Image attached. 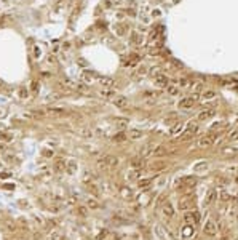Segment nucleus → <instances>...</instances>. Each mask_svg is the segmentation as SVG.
I'll return each instance as SVG.
<instances>
[{
  "instance_id": "8",
  "label": "nucleus",
  "mask_w": 238,
  "mask_h": 240,
  "mask_svg": "<svg viewBox=\"0 0 238 240\" xmlns=\"http://www.w3.org/2000/svg\"><path fill=\"white\" fill-rule=\"evenodd\" d=\"M195 234V224H185L182 227V239H190Z\"/></svg>"
},
{
  "instance_id": "25",
  "label": "nucleus",
  "mask_w": 238,
  "mask_h": 240,
  "mask_svg": "<svg viewBox=\"0 0 238 240\" xmlns=\"http://www.w3.org/2000/svg\"><path fill=\"white\" fill-rule=\"evenodd\" d=\"M152 184V179H149V178H146V179H139V183H138V186L141 187V189H146V187H149Z\"/></svg>"
},
{
  "instance_id": "43",
  "label": "nucleus",
  "mask_w": 238,
  "mask_h": 240,
  "mask_svg": "<svg viewBox=\"0 0 238 240\" xmlns=\"http://www.w3.org/2000/svg\"><path fill=\"white\" fill-rule=\"evenodd\" d=\"M83 80H86V82H91V80H93V75H91L90 72H85V74H83Z\"/></svg>"
},
{
  "instance_id": "45",
  "label": "nucleus",
  "mask_w": 238,
  "mask_h": 240,
  "mask_svg": "<svg viewBox=\"0 0 238 240\" xmlns=\"http://www.w3.org/2000/svg\"><path fill=\"white\" fill-rule=\"evenodd\" d=\"M106 235H107V230H102V232H101V234H99V235H97V237H96V240H102V239L106 237Z\"/></svg>"
},
{
  "instance_id": "23",
  "label": "nucleus",
  "mask_w": 238,
  "mask_h": 240,
  "mask_svg": "<svg viewBox=\"0 0 238 240\" xmlns=\"http://www.w3.org/2000/svg\"><path fill=\"white\" fill-rule=\"evenodd\" d=\"M45 240H59V232L58 230H51V232L46 234Z\"/></svg>"
},
{
  "instance_id": "21",
  "label": "nucleus",
  "mask_w": 238,
  "mask_h": 240,
  "mask_svg": "<svg viewBox=\"0 0 238 240\" xmlns=\"http://www.w3.org/2000/svg\"><path fill=\"white\" fill-rule=\"evenodd\" d=\"M120 195H122L123 198H131L133 197V192L129 187H120Z\"/></svg>"
},
{
  "instance_id": "42",
  "label": "nucleus",
  "mask_w": 238,
  "mask_h": 240,
  "mask_svg": "<svg viewBox=\"0 0 238 240\" xmlns=\"http://www.w3.org/2000/svg\"><path fill=\"white\" fill-rule=\"evenodd\" d=\"M179 85L182 86V88H187V86H189V82L185 80V78H179Z\"/></svg>"
},
{
  "instance_id": "51",
  "label": "nucleus",
  "mask_w": 238,
  "mask_h": 240,
  "mask_svg": "<svg viewBox=\"0 0 238 240\" xmlns=\"http://www.w3.org/2000/svg\"><path fill=\"white\" fill-rule=\"evenodd\" d=\"M237 221H238V213H237Z\"/></svg>"
},
{
  "instance_id": "32",
  "label": "nucleus",
  "mask_w": 238,
  "mask_h": 240,
  "mask_svg": "<svg viewBox=\"0 0 238 240\" xmlns=\"http://www.w3.org/2000/svg\"><path fill=\"white\" fill-rule=\"evenodd\" d=\"M139 176H141V170H134V171H131L128 174L129 179H139Z\"/></svg>"
},
{
  "instance_id": "44",
  "label": "nucleus",
  "mask_w": 238,
  "mask_h": 240,
  "mask_svg": "<svg viewBox=\"0 0 238 240\" xmlns=\"http://www.w3.org/2000/svg\"><path fill=\"white\" fill-rule=\"evenodd\" d=\"M202 88H203V85L200 83V82H197V83H195V86H193V90L197 91V93H198V91H202Z\"/></svg>"
},
{
  "instance_id": "41",
  "label": "nucleus",
  "mask_w": 238,
  "mask_h": 240,
  "mask_svg": "<svg viewBox=\"0 0 238 240\" xmlns=\"http://www.w3.org/2000/svg\"><path fill=\"white\" fill-rule=\"evenodd\" d=\"M78 213H80V216H86V213H88V210L85 208V206H78Z\"/></svg>"
},
{
  "instance_id": "47",
  "label": "nucleus",
  "mask_w": 238,
  "mask_h": 240,
  "mask_svg": "<svg viewBox=\"0 0 238 240\" xmlns=\"http://www.w3.org/2000/svg\"><path fill=\"white\" fill-rule=\"evenodd\" d=\"M43 155H45V157H51V155H53V151L46 149V151H43Z\"/></svg>"
},
{
  "instance_id": "33",
  "label": "nucleus",
  "mask_w": 238,
  "mask_h": 240,
  "mask_svg": "<svg viewBox=\"0 0 238 240\" xmlns=\"http://www.w3.org/2000/svg\"><path fill=\"white\" fill-rule=\"evenodd\" d=\"M39 88H40V86H39V82H32V83H30V93L37 95V93H39Z\"/></svg>"
},
{
  "instance_id": "20",
  "label": "nucleus",
  "mask_w": 238,
  "mask_h": 240,
  "mask_svg": "<svg viewBox=\"0 0 238 240\" xmlns=\"http://www.w3.org/2000/svg\"><path fill=\"white\" fill-rule=\"evenodd\" d=\"M205 170H208V162H198L197 165L193 167V171L195 173H200V171H205Z\"/></svg>"
},
{
  "instance_id": "48",
  "label": "nucleus",
  "mask_w": 238,
  "mask_h": 240,
  "mask_svg": "<svg viewBox=\"0 0 238 240\" xmlns=\"http://www.w3.org/2000/svg\"><path fill=\"white\" fill-rule=\"evenodd\" d=\"M3 187H5L7 191H13V189H15V184H5Z\"/></svg>"
},
{
  "instance_id": "17",
  "label": "nucleus",
  "mask_w": 238,
  "mask_h": 240,
  "mask_svg": "<svg viewBox=\"0 0 238 240\" xmlns=\"http://www.w3.org/2000/svg\"><path fill=\"white\" fill-rule=\"evenodd\" d=\"M221 154L224 157H235L238 154V149H235V147H224L221 151Z\"/></svg>"
},
{
  "instance_id": "24",
  "label": "nucleus",
  "mask_w": 238,
  "mask_h": 240,
  "mask_svg": "<svg viewBox=\"0 0 238 240\" xmlns=\"http://www.w3.org/2000/svg\"><path fill=\"white\" fill-rule=\"evenodd\" d=\"M155 232H157V235H158V239H160V240H166V232H163L161 226H155Z\"/></svg>"
},
{
  "instance_id": "19",
  "label": "nucleus",
  "mask_w": 238,
  "mask_h": 240,
  "mask_svg": "<svg viewBox=\"0 0 238 240\" xmlns=\"http://www.w3.org/2000/svg\"><path fill=\"white\" fill-rule=\"evenodd\" d=\"M128 138H129V139H139V138H142V131L133 128V130L128 131Z\"/></svg>"
},
{
  "instance_id": "50",
  "label": "nucleus",
  "mask_w": 238,
  "mask_h": 240,
  "mask_svg": "<svg viewBox=\"0 0 238 240\" xmlns=\"http://www.w3.org/2000/svg\"><path fill=\"white\" fill-rule=\"evenodd\" d=\"M221 240H227V237H222V239H221Z\"/></svg>"
},
{
  "instance_id": "10",
  "label": "nucleus",
  "mask_w": 238,
  "mask_h": 240,
  "mask_svg": "<svg viewBox=\"0 0 238 240\" xmlns=\"http://www.w3.org/2000/svg\"><path fill=\"white\" fill-rule=\"evenodd\" d=\"M161 211L166 218H173V216H174V208H173V205L170 202H165V203L161 205Z\"/></svg>"
},
{
  "instance_id": "1",
  "label": "nucleus",
  "mask_w": 238,
  "mask_h": 240,
  "mask_svg": "<svg viewBox=\"0 0 238 240\" xmlns=\"http://www.w3.org/2000/svg\"><path fill=\"white\" fill-rule=\"evenodd\" d=\"M197 98H198V95H197V93L192 95V96H187V98L181 99L177 106H179L181 109H190L192 106H195V103H197Z\"/></svg>"
},
{
  "instance_id": "26",
  "label": "nucleus",
  "mask_w": 238,
  "mask_h": 240,
  "mask_svg": "<svg viewBox=\"0 0 238 240\" xmlns=\"http://www.w3.org/2000/svg\"><path fill=\"white\" fill-rule=\"evenodd\" d=\"M131 42L136 43V45H139V43L142 42V35L138 34V32H133V34H131Z\"/></svg>"
},
{
  "instance_id": "39",
  "label": "nucleus",
  "mask_w": 238,
  "mask_h": 240,
  "mask_svg": "<svg viewBox=\"0 0 238 240\" xmlns=\"http://www.w3.org/2000/svg\"><path fill=\"white\" fill-rule=\"evenodd\" d=\"M165 152H166L165 147L160 146V147H157V151H153V154H155V155H161V154H165Z\"/></svg>"
},
{
  "instance_id": "11",
  "label": "nucleus",
  "mask_w": 238,
  "mask_h": 240,
  "mask_svg": "<svg viewBox=\"0 0 238 240\" xmlns=\"http://www.w3.org/2000/svg\"><path fill=\"white\" fill-rule=\"evenodd\" d=\"M77 170H78L77 160H69V162H66V171H67V174H75Z\"/></svg>"
},
{
  "instance_id": "28",
  "label": "nucleus",
  "mask_w": 238,
  "mask_h": 240,
  "mask_svg": "<svg viewBox=\"0 0 238 240\" xmlns=\"http://www.w3.org/2000/svg\"><path fill=\"white\" fill-rule=\"evenodd\" d=\"M142 163H144V162H142V159H133V160H131V167H133V168H136V170L141 168V167H142Z\"/></svg>"
},
{
  "instance_id": "38",
  "label": "nucleus",
  "mask_w": 238,
  "mask_h": 240,
  "mask_svg": "<svg viewBox=\"0 0 238 240\" xmlns=\"http://www.w3.org/2000/svg\"><path fill=\"white\" fill-rule=\"evenodd\" d=\"M11 178V173L10 171H3V173H0V179H10Z\"/></svg>"
},
{
  "instance_id": "52",
  "label": "nucleus",
  "mask_w": 238,
  "mask_h": 240,
  "mask_svg": "<svg viewBox=\"0 0 238 240\" xmlns=\"http://www.w3.org/2000/svg\"><path fill=\"white\" fill-rule=\"evenodd\" d=\"M0 115H2V110H0Z\"/></svg>"
},
{
  "instance_id": "46",
  "label": "nucleus",
  "mask_w": 238,
  "mask_h": 240,
  "mask_svg": "<svg viewBox=\"0 0 238 240\" xmlns=\"http://www.w3.org/2000/svg\"><path fill=\"white\" fill-rule=\"evenodd\" d=\"M221 198H222V200H230V195H228L227 192H222V194H221Z\"/></svg>"
},
{
  "instance_id": "16",
  "label": "nucleus",
  "mask_w": 238,
  "mask_h": 240,
  "mask_svg": "<svg viewBox=\"0 0 238 240\" xmlns=\"http://www.w3.org/2000/svg\"><path fill=\"white\" fill-rule=\"evenodd\" d=\"M202 99H205V101H209V99H214L217 96V93L214 90H205V91H202Z\"/></svg>"
},
{
  "instance_id": "6",
  "label": "nucleus",
  "mask_w": 238,
  "mask_h": 240,
  "mask_svg": "<svg viewBox=\"0 0 238 240\" xmlns=\"http://www.w3.org/2000/svg\"><path fill=\"white\" fill-rule=\"evenodd\" d=\"M214 115H216V110H214V109H203V110H200V112H198V120L205 122V120L213 119Z\"/></svg>"
},
{
  "instance_id": "30",
  "label": "nucleus",
  "mask_w": 238,
  "mask_h": 240,
  "mask_svg": "<svg viewBox=\"0 0 238 240\" xmlns=\"http://www.w3.org/2000/svg\"><path fill=\"white\" fill-rule=\"evenodd\" d=\"M228 139L230 141H238V128H235V130H232L230 133H228Z\"/></svg>"
},
{
  "instance_id": "40",
  "label": "nucleus",
  "mask_w": 238,
  "mask_h": 240,
  "mask_svg": "<svg viewBox=\"0 0 238 240\" xmlns=\"http://www.w3.org/2000/svg\"><path fill=\"white\" fill-rule=\"evenodd\" d=\"M149 72H150V75H152V77H155V75H158V74H160V69H158V67H152Z\"/></svg>"
},
{
  "instance_id": "53",
  "label": "nucleus",
  "mask_w": 238,
  "mask_h": 240,
  "mask_svg": "<svg viewBox=\"0 0 238 240\" xmlns=\"http://www.w3.org/2000/svg\"><path fill=\"white\" fill-rule=\"evenodd\" d=\"M82 240H86V239H82Z\"/></svg>"
},
{
  "instance_id": "27",
  "label": "nucleus",
  "mask_w": 238,
  "mask_h": 240,
  "mask_svg": "<svg viewBox=\"0 0 238 240\" xmlns=\"http://www.w3.org/2000/svg\"><path fill=\"white\" fill-rule=\"evenodd\" d=\"M99 95H101V96H104V98H112V96H115V93H114V90H110V88L101 90V91H99Z\"/></svg>"
},
{
  "instance_id": "4",
  "label": "nucleus",
  "mask_w": 238,
  "mask_h": 240,
  "mask_svg": "<svg viewBox=\"0 0 238 240\" xmlns=\"http://www.w3.org/2000/svg\"><path fill=\"white\" fill-rule=\"evenodd\" d=\"M184 221L185 224H197L200 221V213L198 211H187L184 215Z\"/></svg>"
},
{
  "instance_id": "49",
  "label": "nucleus",
  "mask_w": 238,
  "mask_h": 240,
  "mask_svg": "<svg viewBox=\"0 0 238 240\" xmlns=\"http://www.w3.org/2000/svg\"><path fill=\"white\" fill-rule=\"evenodd\" d=\"M42 77H43V78H48V77H50V72H42Z\"/></svg>"
},
{
  "instance_id": "3",
  "label": "nucleus",
  "mask_w": 238,
  "mask_h": 240,
  "mask_svg": "<svg viewBox=\"0 0 238 240\" xmlns=\"http://www.w3.org/2000/svg\"><path fill=\"white\" fill-rule=\"evenodd\" d=\"M192 205H193V198L192 197H184V198H181V200H179L177 208H179L181 211H187V210L192 208Z\"/></svg>"
},
{
  "instance_id": "5",
  "label": "nucleus",
  "mask_w": 238,
  "mask_h": 240,
  "mask_svg": "<svg viewBox=\"0 0 238 240\" xmlns=\"http://www.w3.org/2000/svg\"><path fill=\"white\" fill-rule=\"evenodd\" d=\"M214 144V141L211 139V136H203V138H198L197 141V147H200V149H208V147H211Z\"/></svg>"
},
{
  "instance_id": "2",
  "label": "nucleus",
  "mask_w": 238,
  "mask_h": 240,
  "mask_svg": "<svg viewBox=\"0 0 238 240\" xmlns=\"http://www.w3.org/2000/svg\"><path fill=\"white\" fill-rule=\"evenodd\" d=\"M203 232L205 235H208V237H214V235L217 234V226L214 221H208L206 224H205V227H203Z\"/></svg>"
},
{
  "instance_id": "13",
  "label": "nucleus",
  "mask_w": 238,
  "mask_h": 240,
  "mask_svg": "<svg viewBox=\"0 0 238 240\" xmlns=\"http://www.w3.org/2000/svg\"><path fill=\"white\" fill-rule=\"evenodd\" d=\"M181 184H182V186H187V187H193L195 184H197V178L195 176H184L181 179Z\"/></svg>"
},
{
  "instance_id": "29",
  "label": "nucleus",
  "mask_w": 238,
  "mask_h": 240,
  "mask_svg": "<svg viewBox=\"0 0 238 240\" xmlns=\"http://www.w3.org/2000/svg\"><path fill=\"white\" fill-rule=\"evenodd\" d=\"M168 93H170L171 96H177V95H179V86L170 85V86H168Z\"/></svg>"
},
{
  "instance_id": "9",
  "label": "nucleus",
  "mask_w": 238,
  "mask_h": 240,
  "mask_svg": "<svg viewBox=\"0 0 238 240\" xmlns=\"http://www.w3.org/2000/svg\"><path fill=\"white\" fill-rule=\"evenodd\" d=\"M184 128H185V125H184V123L177 122V123H174V125L171 127L170 135H171V136H179L181 133H184Z\"/></svg>"
},
{
  "instance_id": "12",
  "label": "nucleus",
  "mask_w": 238,
  "mask_h": 240,
  "mask_svg": "<svg viewBox=\"0 0 238 240\" xmlns=\"http://www.w3.org/2000/svg\"><path fill=\"white\" fill-rule=\"evenodd\" d=\"M153 80H155V83L158 86H168V77L165 75V74H161V72L153 77Z\"/></svg>"
},
{
  "instance_id": "31",
  "label": "nucleus",
  "mask_w": 238,
  "mask_h": 240,
  "mask_svg": "<svg viewBox=\"0 0 238 240\" xmlns=\"http://www.w3.org/2000/svg\"><path fill=\"white\" fill-rule=\"evenodd\" d=\"M125 139H128V135H125V133H117V135L114 136V141H117V142L125 141Z\"/></svg>"
},
{
  "instance_id": "14",
  "label": "nucleus",
  "mask_w": 238,
  "mask_h": 240,
  "mask_svg": "<svg viewBox=\"0 0 238 240\" xmlns=\"http://www.w3.org/2000/svg\"><path fill=\"white\" fill-rule=\"evenodd\" d=\"M97 80H99L101 86H104V88H112L114 86V78L110 77H99Z\"/></svg>"
},
{
  "instance_id": "7",
  "label": "nucleus",
  "mask_w": 238,
  "mask_h": 240,
  "mask_svg": "<svg viewBox=\"0 0 238 240\" xmlns=\"http://www.w3.org/2000/svg\"><path fill=\"white\" fill-rule=\"evenodd\" d=\"M216 198H217V192L214 191V189H209V191L206 192V195H205V200H203V203L208 206V205H211L213 202L216 200Z\"/></svg>"
},
{
  "instance_id": "35",
  "label": "nucleus",
  "mask_w": 238,
  "mask_h": 240,
  "mask_svg": "<svg viewBox=\"0 0 238 240\" xmlns=\"http://www.w3.org/2000/svg\"><path fill=\"white\" fill-rule=\"evenodd\" d=\"M19 96H21V99H27V96H29V91H27V88H22L19 90Z\"/></svg>"
},
{
  "instance_id": "22",
  "label": "nucleus",
  "mask_w": 238,
  "mask_h": 240,
  "mask_svg": "<svg viewBox=\"0 0 238 240\" xmlns=\"http://www.w3.org/2000/svg\"><path fill=\"white\" fill-rule=\"evenodd\" d=\"M86 205H88V208H91V210H97V208H99L97 200H96V198H93V197H90V198L86 200Z\"/></svg>"
},
{
  "instance_id": "36",
  "label": "nucleus",
  "mask_w": 238,
  "mask_h": 240,
  "mask_svg": "<svg viewBox=\"0 0 238 240\" xmlns=\"http://www.w3.org/2000/svg\"><path fill=\"white\" fill-rule=\"evenodd\" d=\"M150 154H153V147L146 146V147H144V151H142V155L146 157V155H150Z\"/></svg>"
},
{
  "instance_id": "15",
  "label": "nucleus",
  "mask_w": 238,
  "mask_h": 240,
  "mask_svg": "<svg viewBox=\"0 0 238 240\" xmlns=\"http://www.w3.org/2000/svg\"><path fill=\"white\" fill-rule=\"evenodd\" d=\"M114 104L117 106V107L123 109V107H126V106H128V99L125 98V96H117V98L114 99Z\"/></svg>"
},
{
  "instance_id": "34",
  "label": "nucleus",
  "mask_w": 238,
  "mask_h": 240,
  "mask_svg": "<svg viewBox=\"0 0 238 240\" xmlns=\"http://www.w3.org/2000/svg\"><path fill=\"white\" fill-rule=\"evenodd\" d=\"M115 122H117V125H118L120 128H125V127L128 125V120H126V119H117Z\"/></svg>"
},
{
  "instance_id": "18",
  "label": "nucleus",
  "mask_w": 238,
  "mask_h": 240,
  "mask_svg": "<svg viewBox=\"0 0 238 240\" xmlns=\"http://www.w3.org/2000/svg\"><path fill=\"white\" fill-rule=\"evenodd\" d=\"M166 167H168V165L165 162H155V163H152L149 168H150L152 171H161V170H165Z\"/></svg>"
},
{
  "instance_id": "37",
  "label": "nucleus",
  "mask_w": 238,
  "mask_h": 240,
  "mask_svg": "<svg viewBox=\"0 0 238 240\" xmlns=\"http://www.w3.org/2000/svg\"><path fill=\"white\" fill-rule=\"evenodd\" d=\"M50 112H51V114H64L66 110H64L62 107H51Z\"/></svg>"
}]
</instances>
